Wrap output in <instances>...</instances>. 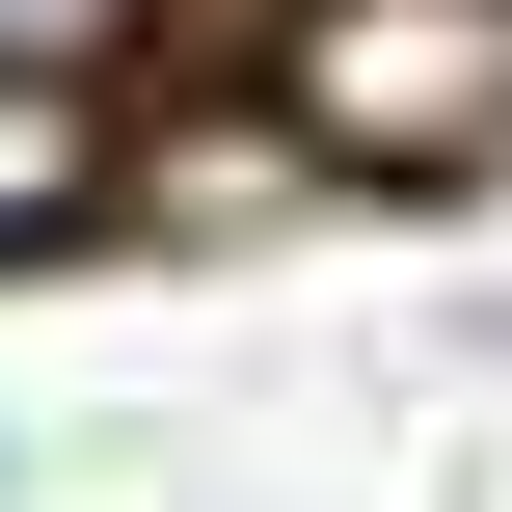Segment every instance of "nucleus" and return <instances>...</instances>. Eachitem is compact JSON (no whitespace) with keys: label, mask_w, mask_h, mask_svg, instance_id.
Instances as JSON below:
<instances>
[{"label":"nucleus","mask_w":512,"mask_h":512,"mask_svg":"<svg viewBox=\"0 0 512 512\" xmlns=\"http://www.w3.org/2000/svg\"><path fill=\"white\" fill-rule=\"evenodd\" d=\"M297 135L324 162H378V189H459L512 162V0H297Z\"/></svg>","instance_id":"1"},{"label":"nucleus","mask_w":512,"mask_h":512,"mask_svg":"<svg viewBox=\"0 0 512 512\" xmlns=\"http://www.w3.org/2000/svg\"><path fill=\"white\" fill-rule=\"evenodd\" d=\"M54 216H108V108L54 54H0V243H54Z\"/></svg>","instance_id":"2"},{"label":"nucleus","mask_w":512,"mask_h":512,"mask_svg":"<svg viewBox=\"0 0 512 512\" xmlns=\"http://www.w3.org/2000/svg\"><path fill=\"white\" fill-rule=\"evenodd\" d=\"M27 27H81V0H0V54H27Z\"/></svg>","instance_id":"3"}]
</instances>
